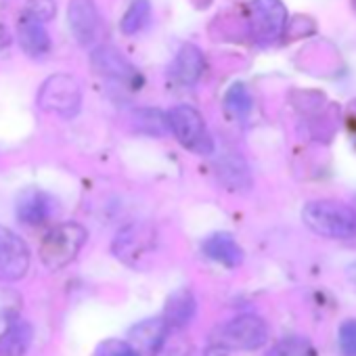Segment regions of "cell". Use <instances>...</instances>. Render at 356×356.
I'll use <instances>...</instances> for the list:
<instances>
[{"label": "cell", "mask_w": 356, "mask_h": 356, "mask_svg": "<svg viewBox=\"0 0 356 356\" xmlns=\"http://www.w3.org/2000/svg\"><path fill=\"white\" fill-rule=\"evenodd\" d=\"M168 128L185 149L197 155L214 153L212 134L202 118V113L191 105H176L168 111Z\"/></svg>", "instance_id": "cell-3"}, {"label": "cell", "mask_w": 356, "mask_h": 356, "mask_svg": "<svg viewBox=\"0 0 356 356\" xmlns=\"http://www.w3.org/2000/svg\"><path fill=\"white\" fill-rule=\"evenodd\" d=\"M155 241H157L155 231L149 225H130L115 235L111 248L122 262L140 268L145 264V258L153 254Z\"/></svg>", "instance_id": "cell-6"}, {"label": "cell", "mask_w": 356, "mask_h": 356, "mask_svg": "<svg viewBox=\"0 0 356 356\" xmlns=\"http://www.w3.org/2000/svg\"><path fill=\"white\" fill-rule=\"evenodd\" d=\"M195 310H197V302H195L193 293L187 287L178 289L165 302L163 321L170 325V329H181L191 323V318L195 316Z\"/></svg>", "instance_id": "cell-15"}, {"label": "cell", "mask_w": 356, "mask_h": 356, "mask_svg": "<svg viewBox=\"0 0 356 356\" xmlns=\"http://www.w3.org/2000/svg\"><path fill=\"white\" fill-rule=\"evenodd\" d=\"M17 38H19L22 49H24L30 57H34V59H40V57L49 55L51 44H53V42H51V36H49V32H47V28H44L42 24L34 22V19H28V17L22 19L19 30H17Z\"/></svg>", "instance_id": "cell-16"}, {"label": "cell", "mask_w": 356, "mask_h": 356, "mask_svg": "<svg viewBox=\"0 0 356 356\" xmlns=\"http://www.w3.org/2000/svg\"><path fill=\"white\" fill-rule=\"evenodd\" d=\"M53 208H55V202L51 200L49 193H44L36 187H30V189H24L19 193L15 212H17V218L22 222L32 225V227H40L53 216Z\"/></svg>", "instance_id": "cell-10"}, {"label": "cell", "mask_w": 356, "mask_h": 356, "mask_svg": "<svg viewBox=\"0 0 356 356\" xmlns=\"http://www.w3.org/2000/svg\"><path fill=\"white\" fill-rule=\"evenodd\" d=\"M67 22H70L74 38L82 47H88L97 40L99 28H101V17H99L97 5L92 0H70Z\"/></svg>", "instance_id": "cell-9"}, {"label": "cell", "mask_w": 356, "mask_h": 356, "mask_svg": "<svg viewBox=\"0 0 356 356\" xmlns=\"http://www.w3.org/2000/svg\"><path fill=\"white\" fill-rule=\"evenodd\" d=\"M30 270V248L28 243L0 225V279L19 281Z\"/></svg>", "instance_id": "cell-7"}, {"label": "cell", "mask_w": 356, "mask_h": 356, "mask_svg": "<svg viewBox=\"0 0 356 356\" xmlns=\"http://www.w3.org/2000/svg\"><path fill=\"white\" fill-rule=\"evenodd\" d=\"M168 333H170V325L163 318H147L130 329L132 346L147 354H159Z\"/></svg>", "instance_id": "cell-13"}, {"label": "cell", "mask_w": 356, "mask_h": 356, "mask_svg": "<svg viewBox=\"0 0 356 356\" xmlns=\"http://www.w3.org/2000/svg\"><path fill=\"white\" fill-rule=\"evenodd\" d=\"M82 88L76 78L67 74L51 76L38 90V105L49 113H57L61 118H74L80 111Z\"/></svg>", "instance_id": "cell-4"}, {"label": "cell", "mask_w": 356, "mask_h": 356, "mask_svg": "<svg viewBox=\"0 0 356 356\" xmlns=\"http://www.w3.org/2000/svg\"><path fill=\"white\" fill-rule=\"evenodd\" d=\"M172 74L181 84L193 86L204 74V55H202V51L197 47H193V44H185L181 49V53L176 55V61L172 65Z\"/></svg>", "instance_id": "cell-17"}, {"label": "cell", "mask_w": 356, "mask_h": 356, "mask_svg": "<svg viewBox=\"0 0 356 356\" xmlns=\"http://www.w3.org/2000/svg\"><path fill=\"white\" fill-rule=\"evenodd\" d=\"M202 250L208 258H212L214 262H218L227 268H235L243 262V250L231 233L210 235L202 243Z\"/></svg>", "instance_id": "cell-12"}, {"label": "cell", "mask_w": 356, "mask_h": 356, "mask_svg": "<svg viewBox=\"0 0 356 356\" xmlns=\"http://www.w3.org/2000/svg\"><path fill=\"white\" fill-rule=\"evenodd\" d=\"M90 59H92V67L107 78H113L126 84H136L140 78L138 72L132 67V63L111 47H99Z\"/></svg>", "instance_id": "cell-11"}, {"label": "cell", "mask_w": 356, "mask_h": 356, "mask_svg": "<svg viewBox=\"0 0 356 356\" xmlns=\"http://www.w3.org/2000/svg\"><path fill=\"white\" fill-rule=\"evenodd\" d=\"M268 356H314V348L306 337L289 335L277 341Z\"/></svg>", "instance_id": "cell-21"}, {"label": "cell", "mask_w": 356, "mask_h": 356, "mask_svg": "<svg viewBox=\"0 0 356 356\" xmlns=\"http://www.w3.org/2000/svg\"><path fill=\"white\" fill-rule=\"evenodd\" d=\"M266 323L256 314H241L220 327L216 343L225 350H258L266 343Z\"/></svg>", "instance_id": "cell-5"}, {"label": "cell", "mask_w": 356, "mask_h": 356, "mask_svg": "<svg viewBox=\"0 0 356 356\" xmlns=\"http://www.w3.org/2000/svg\"><path fill=\"white\" fill-rule=\"evenodd\" d=\"M88 233L78 222H61L53 227L42 243H40V260L49 270L65 268L70 262L76 260L80 250L84 248Z\"/></svg>", "instance_id": "cell-2"}, {"label": "cell", "mask_w": 356, "mask_h": 356, "mask_svg": "<svg viewBox=\"0 0 356 356\" xmlns=\"http://www.w3.org/2000/svg\"><path fill=\"white\" fill-rule=\"evenodd\" d=\"M348 277H350V279H352V281L356 283V262L348 266Z\"/></svg>", "instance_id": "cell-27"}, {"label": "cell", "mask_w": 356, "mask_h": 356, "mask_svg": "<svg viewBox=\"0 0 356 356\" xmlns=\"http://www.w3.org/2000/svg\"><path fill=\"white\" fill-rule=\"evenodd\" d=\"M95 356H143L138 348L124 339H105L97 346Z\"/></svg>", "instance_id": "cell-23"}, {"label": "cell", "mask_w": 356, "mask_h": 356, "mask_svg": "<svg viewBox=\"0 0 356 356\" xmlns=\"http://www.w3.org/2000/svg\"><path fill=\"white\" fill-rule=\"evenodd\" d=\"M302 218L310 231L329 239L356 237V210L333 200L310 202L302 210Z\"/></svg>", "instance_id": "cell-1"}, {"label": "cell", "mask_w": 356, "mask_h": 356, "mask_svg": "<svg viewBox=\"0 0 356 356\" xmlns=\"http://www.w3.org/2000/svg\"><path fill=\"white\" fill-rule=\"evenodd\" d=\"M225 107L227 111L235 118V120H245L252 113V95L243 84H233L227 90L225 97Z\"/></svg>", "instance_id": "cell-20"}, {"label": "cell", "mask_w": 356, "mask_h": 356, "mask_svg": "<svg viewBox=\"0 0 356 356\" xmlns=\"http://www.w3.org/2000/svg\"><path fill=\"white\" fill-rule=\"evenodd\" d=\"M32 343V325L22 316H11L0 333V356H26Z\"/></svg>", "instance_id": "cell-14"}, {"label": "cell", "mask_w": 356, "mask_h": 356, "mask_svg": "<svg viewBox=\"0 0 356 356\" xmlns=\"http://www.w3.org/2000/svg\"><path fill=\"white\" fill-rule=\"evenodd\" d=\"M337 341H339V350L343 356H356V318L341 323Z\"/></svg>", "instance_id": "cell-25"}, {"label": "cell", "mask_w": 356, "mask_h": 356, "mask_svg": "<svg viewBox=\"0 0 356 356\" xmlns=\"http://www.w3.org/2000/svg\"><path fill=\"white\" fill-rule=\"evenodd\" d=\"M9 42H11V36H9V32L5 30V26H0V49H5Z\"/></svg>", "instance_id": "cell-26"}, {"label": "cell", "mask_w": 356, "mask_h": 356, "mask_svg": "<svg viewBox=\"0 0 356 356\" xmlns=\"http://www.w3.org/2000/svg\"><path fill=\"white\" fill-rule=\"evenodd\" d=\"M149 15H151V3H149V0H132L126 15L122 17V24H120L122 32L128 34V36L140 32L147 26Z\"/></svg>", "instance_id": "cell-19"}, {"label": "cell", "mask_w": 356, "mask_h": 356, "mask_svg": "<svg viewBox=\"0 0 356 356\" xmlns=\"http://www.w3.org/2000/svg\"><path fill=\"white\" fill-rule=\"evenodd\" d=\"M57 5L55 0H30L26 5V17L34 19L38 24H47L55 17Z\"/></svg>", "instance_id": "cell-24"}, {"label": "cell", "mask_w": 356, "mask_h": 356, "mask_svg": "<svg viewBox=\"0 0 356 356\" xmlns=\"http://www.w3.org/2000/svg\"><path fill=\"white\" fill-rule=\"evenodd\" d=\"M250 9L254 36L260 42L279 40L287 24V11L281 0H254Z\"/></svg>", "instance_id": "cell-8"}, {"label": "cell", "mask_w": 356, "mask_h": 356, "mask_svg": "<svg viewBox=\"0 0 356 356\" xmlns=\"http://www.w3.org/2000/svg\"><path fill=\"white\" fill-rule=\"evenodd\" d=\"M218 176L233 191H243V189H250L252 185V176H250L245 161L235 155H229L222 161H218Z\"/></svg>", "instance_id": "cell-18"}, {"label": "cell", "mask_w": 356, "mask_h": 356, "mask_svg": "<svg viewBox=\"0 0 356 356\" xmlns=\"http://www.w3.org/2000/svg\"><path fill=\"white\" fill-rule=\"evenodd\" d=\"M134 122H136V128L140 132L155 134V136L161 134L168 128V115H161V111H157V109H140V111H136Z\"/></svg>", "instance_id": "cell-22"}]
</instances>
